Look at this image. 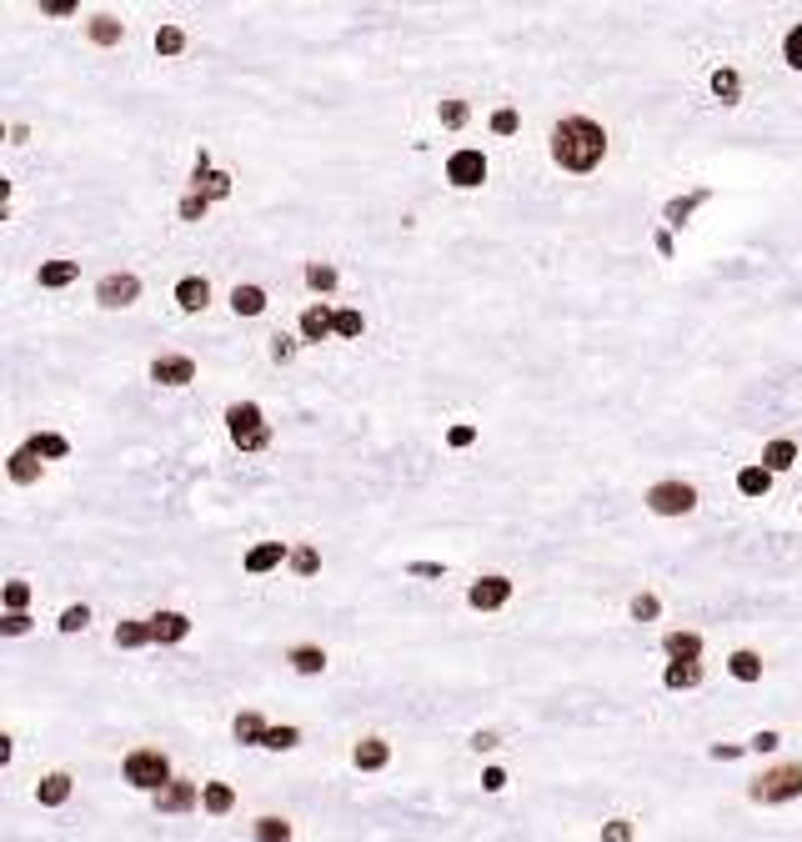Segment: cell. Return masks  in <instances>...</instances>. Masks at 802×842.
<instances>
[{
  "mask_svg": "<svg viewBox=\"0 0 802 842\" xmlns=\"http://www.w3.org/2000/svg\"><path fill=\"white\" fill-rule=\"evenodd\" d=\"M206 206H211V201H206L201 191H191V196L181 201V221H201V216H206Z\"/></svg>",
  "mask_w": 802,
  "mask_h": 842,
  "instance_id": "obj_50",
  "label": "cell"
},
{
  "mask_svg": "<svg viewBox=\"0 0 802 842\" xmlns=\"http://www.w3.org/2000/svg\"><path fill=\"white\" fill-rule=\"evenodd\" d=\"M607 156V131L592 121V116H562L552 126V161L562 171H597Z\"/></svg>",
  "mask_w": 802,
  "mask_h": 842,
  "instance_id": "obj_1",
  "label": "cell"
},
{
  "mask_svg": "<svg viewBox=\"0 0 802 842\" xmlns=\"http://www.w3.org/2000/svg\"><path fill=\"white\" fill-rule=\"evenodd\" d=\"M136 296H141V276H131V271H111V276L96 281V301H101L106 311H121V306H131Z\"/></svg>",
  "mask_w": 802,
  "mask_h": 842,
  "instance_id": "obj_6",
  "label": "cell"
},
{
  "mask_svg": "<svg viewBox=\"0 0 802 842\" xmlns=\"http://www.w3.org/2000/svg\"><path fill=\"white\" fill-rule=\"evenodd\" d=\"M467 602H472L477 612H502V607L512 602V577H477V582L467 587Z\"/></svg>",
  "mask_w": 802,
  "mask_h": 842,
  "instance_id": "obj_9",
  "label": "cell"
},
{
  "mask_svg": "<svg viewBox=\"0 0 802 842\" xmlns=\"http://www.w3.org/2000/svg\"><path fill=\"white\" fill-rule=\"evenodd\" d=\"M111 642H116V647H126V652H136V647L156 642V632H151V622H116Z\"/></svg>",
  "mask_w": 802,
  "mask_h": 842,
  "instance_id": "obj_29",
  "label": "cell"
},
{
  "mask_svg": "<svg viewBox=\"0 0 802 842\" xmlns=\"http://www.w3.org/2000/svg\"><path fill=\"white\" fill-rule=\"evenodd\" d=\"M6 472H11L16 487H31V482H41V457H36L31 447H16L11 462H6Z\"/></svg>",
  "mask_w": 802,
  "mask_h": 842,
  "instance_id": "obj_20",
  "label": "cell"
},
{
  "mask_svg": "<svg viewBox=\"0 0 802 842\" xmlns=\"http://www.w3.org/2000/svg\"><path fill=\"white\" fill-rule=\"evenodd\" d=\"M407 572H412V577H447L442 562H407Z\"/></svg>",
  "mask_w": 802,
  "mask_h": 842,
  "instance_id": "obj_54",
  "label": "cell"
},
{
  "mask_svg": "<svg viewBox=\"0 0 802 842\" xmlns=\"http://www.w3.org/2000/svg\"><path fill=\"white\" fill-rule=\"evenodd\" d=\"M657 612H662V602H657L652 592H637V597H632V622H652Z\"/></svg>",
  "mask_w": 802,
  "mask_h": 842,
  "instance_id": "obj_45",
  "label": "cell"
},
{
  "mask_svg": "<svg viewBox=\"0 0 802 842\" xmlns=\"http://www.w3.org/2000/svg\"><path fill=\"white\" fill-rule=\"evenodd\" d=\"M492 131H497V136H517V131H522V116H517L512 106H502V111H492Z\"/></svg>",
  "mask_w": 802,
  "mask_h": 842,
  "instance_id": "obj_44",
  "label": "cell"
},
{
  "mask_svg": "<svg viewBox=\"0 0 802 842\" xmlns=\"http://www.w3.org/2000/svg\"><path fill=\"white\" fill-rule=\"evenodd\" d=\"M151 381L156 386H191L196 381V361L191 356H156L151 361Z\"/></svg>",
  "mask_w": 802,
  "mask_h": 842,
  "instance_id": "obj_11",
  "label": "cell"
},
{
  "mask_svg": "<svg viewBox=\"0 0 802 842\" xmlns=\"http://www.w3.org/2000/svg\"><path fill=\"white\" fill-rule=\"evenodd\" d=\"M291 572L296 577H316L321 572V552L316 547H291Z\"/></svg>",
  "mask_w": 802,
  "mask_h": 842,
  "instance_id": "obj_39",
  "label": "cell"
},
{
  "mask_svg": "<svg viewBox=\"0 0 802 842\" xmlns=\"http://www.w3.org/2000/svg\"><path fill=\"white\" fill-rule=\"evenodd\" d=\"M31 602V582H6V612H26Z\"/></svg>",
  "mask_w": 802,
  "mask_h": 842,
  "instance_id": "obj_46",
  "label": "cell"
},
{
  "mask_svg": "<svg viewBox=\"0 0 802 842\" xmlns=\"http://www.w3.org/2000/svg\"><path fill=\"white\" fill-rule=\"evenodd\" d=\"M326 336H336V311L326 301H316L301 311V341H326Z\"/></svg>",
  "mask_w": 802,
  "mask_h": 842,
  "instance_id": "obj_14",
  "label": "cell"
},
{
  "mask_svg": "<svg viewBox=\"0 0 802 842\" xmlns=\"http://www.w3.org/2000/svg\"><path fill=\"white\" fill-rule=\"evenodd\" d=\"M707 196H712L707 186H702V191H692V196H672V201L662 206V221H667V226H687V216H692Z\"/></svg>",
  "mask_w": 802,
  "mask_h": 842,
  "instance_id": "obj_25",
  "label": "cell"
},
{
  "mask_svg": "<svg viewBox=\"0 0 802 842\" xmlns=\"http://www.w3.org/2000/svg\"><path fill=\"white\" fill-rule=\"evenodd\" d=\"M71 792H76V777H71V772H46V777L36 782V802H41V807H66Z\"/></svg>",
  "mask_w": 802,
  "mask_h": 842,
  "instance_id": "obj_15",
  "label": "cell"
},
{
  "mask_svg": "<svg viewBox=\"0 0 802 842\" xmlns=\"http://www.w3.org/2000/svg\"><path fill=\"white\" fill-rule=\"evenodd\" d=\"M662 652H667L672 662H697V657H702V637H697V632H667V637H662Z\"/></svg>",
  "mask_w": 802,
  "mask_h": 842,
  "instance_id": "obj_23",
  "label": "cell"
},
{
  "mask_svg": "<svg viewBox=\"0 0 802 842\" xmlns=\"http://www.w3.org/2000/svg\"><path fill=\"white\" fill-rule=\"evenodd\" d=\"M281 562H291V547H286V542H256L241 567H246L251 577H266V572H276Z\"/></svg>",
  "mask_w": 802,
  "mask_h": 842,
  "instance_id": "obj_12",
  "label": "cell"
},
{
  "mask_svg": "<svg viewBox=\"0 0 802 842\" xmlns=\"http://www.w3.org/2000/svg\"><path fill=\"white\" fill-rule=\"evenodd\" d=\"M712 96H717L722 106H737V101H742V76H737L732 66H717V71H712Z\"/></svg>",
  "mask_w": 802,
  "mask_h": 842,
  "instance_id": "obj_26",
  "label": "cell"
},
{
  "mask_svg": "<svg viewBox=\"0 0 802 842\" xmlns=\"http://www.w3.org/2000/svg\"><path fill=\"white\" fill-rule=\"evenodd\" d=\"M191 181H196V191H201L206 201H226V196H231V176L216 171L206 151H196V176H191Z\"/></svg>",
  "mask_w": 802,
  "mask_h": 842,
  "instance_id": "obj_10",
  "label": "cell"
},
{
  "mask_svg": "<svg viewBox=\"0 0 802 842\" xmlns=\"http://www.w3.org/2000/svg\"><path fill=\"white\" fill-rule=\"evenodd\" d=\"M231 311L236 316H261L266 311V291L261 286H236L231 291Z\"/></svg>",
  "mask_w": 802,
  "mask_h": 842,
  "instance_id": "obj_33",
  "label": "cell"
},
{
  "mask_svg": "<svg viewBox=\"0 0 802 842\" xmlns=\"http://www.w3.org/2000/svg\"><path fill=\"white\" fill-rule=\"evenodd\" d=\"M737 492H742V497H752V502H757V497H767V492H772V472H767L762 462H757V467H742V472H737Z\"/></svg>",
  "mask_w": 802,
  "mask_h": 842,
  "instance_id": "obj_28",
  "label": "cell"
},
{
  "mask_svg": "<svg viewBox=\"0 0 802 842\" xmlns=\"http://www.w3.org/2000/svg\"><path fill=\"white\" fill-rule=\"evenodd\" d=\"M747 797H752L757 807L797 802V797H802V762H777L772 772H762V777L747 787Z\"/></svg>",
  "mask_w": 802,
  "mask_h": 842,
  "instance_id": "obj_4",
  "label": "cell"
},
{
  "mask_svg": "<svg viewBox=\"0 0 802 842\" xmlns=\"http://www.w3.org/2000/svg\"><path fill=\"white\" fill-rule=\"evenodd\" d=\"M266 747H271V752H291V747H301V727H291V722H286V727H271V732H266Z\"/></svg>",
  "mask_w": 802,
  "mask_h": 842,
  "instance_id": "obj_41",
  "label": "cell"
},
{
  "mask_svg": "<svg viewBox=\"0 0 802 842\" xmlns=\"http://www.w3.org/2000/svg\"><path fill=\"white\" fill-rule=\"evenodd\" d=\"M762 467H767L772 477H782V472H792V467H797V442H787V437H777V442H767V447H762Z\"/></svg>",
  "mask_w": 802,
  "mask_h": 842,
  "instance_id": "obj_19",
  "label": "cell"
},
{
  "mask_svg": "<svg viewBox=\"0 0 802 842\" xmlns=\"http://www.w3.org/2000/svg\"><path fill=\"white\" fill-rule=\"evenodd\" d=\"M502 787H507V772H502V767H487V772H482V792H502Z\"/></svg>",
  "mask_w": 802,
  "mask_h": 842,
  "instance_id": "obj_55",
  "label": "cell"
},
{
  "mask_svg": "<svg viewBox=\"0 0 802 842\" xmlns=\"http://www.w3.org/2000/svg\"><path fill=\"white\" fill-rule=\"evenodd\" d=\"M26 447H31V452H36L41 462H61V457H71V442H66L61 432H36V437H31Z\"/></svg>",
  "mask_w": 802,
  "mask_h": 842,
  "instance_id": "obj_27",
  "label": "cell"
},
{
  "mask_svg": "<svg viewBox=\"0 0 802 842\" xmlns=\"http://www.w3.org/2000/svg\"><path fill=\"white\" fill-rule=\"evenodd\" d=\"M76 276H81L76 261H46V266H41V286H46V291H61V286H71Z\"/></svg>",
  "mask_w": 802,
  "mask_h": 842,
  "instance_id": "obj_32",
  "label": "cell"
},
{
  "mask_svg": "<svg viewBox=\"0 0 802 842\" xmlns=\"http://www.w3.org/2000/svg\"><path fill=\"white\" fill-rule=\"evenodd\" d=\"M727 672H732L737 682H762V657H757L752 647H737V652L727 657Z\"/></svg>",
  "mask_w": 802,
  "mask_h": 842,
  "instance_id": "obj_30",
  "label": "cell"
},
{
  "mask_svg": "<svg viewBox=\"0 0 802 842\" xmlns=\"http://www.w3.org/2000/svg\"><path fill=\"white\" fill-rule=\"evenodd\" d=\"M0 632H6V637H21V632H31V617H26V612H6Z\"/></svg>",
  "mask_w": 802,
  "mask_h": 842,
  "instance_id": "obj_52",
  "label": "cell"
},
{
  "mask_svg": "<svg viewBox=\"0 0 802 842\" xmlns=\"http://www.w3.org/2000/svg\"><path fill=\"white\" fill-rule=\"evenodd\" d=\"M176 306H181L186 316L206 311V306H211V281H206V276H186V281H176Z\"/></svg>",
  "mask_w": 802,
  "mask_h": 842,
  "instance_id": "obj_16",
  "label": "cell"
},
{
  "mask_svg": "<svg viewBox=\"0 0 802 842\" xmlns=\"http://www.w3.org/2000/svg\"><path fill=\"white\" fill-rule=\"evenodd\" d=\"M782 61H787L792 71H802V26H792V31L782 36Z\"/></svg>",
  "mask_w": 802,
  "mask_h": 842,
  "instance_id": "obj_43",
  "label": "cell"
},
{
  "mask_svg": "<svg viewBox=\"0 0 802 842\" xmlns=\"http://www.w3.org/2000/svg\"><path fill=\"white\" fill-rule=\"evenodd\" d=\"M437 121H442L447 131H462V126L472 121V106H467V101H457V96H447V101L437 106Z\"/></svg>",
  "mask_w": 802,
  "mask_h": 842,
  "instance_id": "obj_34",
  "label": "cell"
},
{
  "mask_svg": "<svg viewBox=\"0 0 802 842\" xmlns=\"http://www.w3.org/2000/svg\"><path fill=\"white\" fill-rule=\"evenodd\" d=\"M56 627H61L66 637H76V632H86V627H91V607H86V602H76V607H66Z\"/></svg>",
  "mask_w": 802,
  "mask_h": 842,
  "instance_id": "obj_40",
  "label": "cell"
},
{
  "mask_svg": "<svg viewBox=\"0 0 802 842\" xmlns=\"http://www.w3.org/2000/svg\"><path fill=\"white\" fill-rule=\"evenodd\" d=\"M201 807H206L211 817H226V812L236 807V787H231V782H201Z\"/></svg>",
  "mask_w": 802,
  "mask_h": 842,
  "instance_id": "obj_24",
  "label": "cell"
},
{
  "mask_svg": "<svg viewBox=\"0 0 802 842\" xmlns=\"http://www.w3.org/2000/svg\"><path fill=\"white\" fill-rule=\"evenodd\" d=\"M151 632H156L161 647L186 642V637H191V617H186V612H156V617H151Z\"/></svg>",
  "mask_w": 802,
  "mask_h": 842,
  "instance_id": "obj_17",
  "label": "cell"
},
{
  "mask_svg": "<svg viewBox=\"0 0 802 842\" xmlns=\"http://www.w3.org/2000/svg\"><path fill=\"white\" fill-rule=\"evenodd\" d=\"M662 687H667V692H692V687H702V662H667Z\"/></svg>",
  "mask_w": 802,
  "mask_h": 842,
  "instance_id": "obj_22",
  "label": "cell"
},
{
  "mask_svg": "<svg viewBox=\"0 0 802 842\" xmlns=\"http://www.w3.org/2000/svg\"><path fill=\"white\" fill-rule=\"evenodd\" d=\"M251 837H256V842H291V837H296V827H291L286 817H276V812H266V817H256V827H251Z\"/></svg>",
  "mask_w": 802,
  "mask_h": 842,
  "instance_id": "obj_31",
  "label": "cell"
},
{
  "mask_svg": "<svg viewBox=\"0 0 802 842\" xmlns=\"http://www.w3.org/2000/svg\"><path fill=\"white\" fill-rule=\"evenodd\" d=\"M447 181H452L457 191L482 186V181H487V156H482V151H452V156H447Z\"/></svg>",
  "mask_w": 802,
  "mask_h": 842,
  "instance_id": "obj_7",
  "label": "cell"
},
{
  "mask_svg": "<svg viewBox=\"0 0 802 842\" xmlns=\"http://www.w3.org/2000/svg\"><path fill=\"white\" fill-rule=\"evenodd\" d=\"M286 662H291L301 677H321V672H326V652H321L316 642H296V647L286 652Z\"/></svg>",
  "mask_w": 802,
  "mask_h": 842,
  "instance_id": "obj_21",
  "label": "cell"
},
{
  "mask_svg": "<svg viewBox=\"0 0 802 842\" xmlns=\"http://www.w3.org/2000/svg\"><path fill=\"white\" fill-rule=\"evenodd\" d=\"M291 356H296V341H291L286 331H276V336H271V361H276V366H286Z\"/></svg>",
  "mask_w": 802,
  "mask_h": 842,
  "instance_id": "obj_48",
  "label": "cell"
},
{
  "mask_svg": "<svg viewBox=\"0 0 802 842\" xmlns=\"http://www.w3.org/2000/svg\"><path fill=\"white\" fill-rule=\"evenodd\" d=\"M186 51V31L181 26H161L156 31V56H181Z\"/></svg>",
  "mask_w": 802,
  "mask_h": 842,
  "instance_id": "obj_37",
  "label": "cell"
},
{
  "mask_svg": "<svg viewBox=\"0 0 802 842\" xmlns=\"http://www.w3.org/2000/svg\"><path fill=\"white\" fill-rule=\"evenodd\" d=\"M391 762V742L386 737H361L356 747H351V767L356 772H381Z\"/></svg>",
  "mask_w": 802,
  "mask_h": 842,
  "instance_id": "obj_13",
  "label": "cell"
},
{
  "mask_svg": "<svg viewBox=\"0 0 802 842\" xmlns=\"http://www.w3.org/2000/svg\"><path fill=\"white\" fill-rule=\"evenodd\" d=\"M226 432H231V442H236L241 452H266V447L276 442L256 401H231V406H226Z\"/></svg>",
  "mask_w": 802,
  "mask_h": 842,
  "instance_id": "obj_3",
  "label": "cell"
},
{
  "mask_svg": "<svg viewBox=\"0 0 802 842\" xmlns=\"http://www.w3.org/2000/svg\"><path fill=\"white\" fill-rule=\"evenodd\" d=\"M151 807H156V812H171V817H176V812H196V807H201V787H196L191 777H176V782H166V787L151 797Z\"/></svg>",
  "mask_w": 802,
  "mask_h": 842,
  "instance_id": "obj_8",
  "label": "cell"
},
{
  "mask_svg": "<svg viewBox=\"0 0 802 842\" xmlns=\"http://www.w3.org/2000/svg\"><path fill=\"white\" fill-rule=\"evenodd\" d=\"M266 717L261 712H236V722H231V737L241 742V747H266Z\"/></svg>",
  "mask_w": 802,
  "mask_h": 842,
  "instance_id": "obj_18",
  "label": "cell"
},
{
  "mask_svg": "<svg viewBox=\"0 0 802 842\" xmlns=\"http://www.w3.org/2000/svg\"><path fill=\"white\" fill-rule=\"evenodd\" d=\"M602 842H637L632 817H612V822H602Z\"/></svg>",
  "mask_w": 802,
  "mask_h": 842,
  "instance_id": "obj_42",
  "label": "cell"
},
{
  "mask_svg": "<svg viewBox=\"0 0 802 842\" xmlns=\"http://www.w3.org/2000/svg\"><path fill=\"white\" fill-rule=\"evenodd\" d=\"M472 442H477V427H467V421H457V427L447 432V447H452V452H462V447H472Z\"/></svg>",
  "mask_w": 802,
  "mask_h": 842,
  "instance_id": "obj_49",
  "label": "cell"
},
{
  "mask_svg": "<svg viewBox=\"0 0 802 842\" xmlns=\"http://www.w3.org/2000/svg\"><path fill=\"white\" fill-rule=\"evenodd\" d=\"M121 777L136 787V792H161L166 782H176V772H171V757L161 752V747H131L126 752V762H121Z\"/></svg>",
  "mask_w": 802,
  "mask_h": 842,
  "instance_id": "obj_2",
  "label": "cell"
},
{
  "mask_svg": "<svg viewBox=\"0 0 802 842\" xmlns=\"http://www.w3.org/2000/svg\"><path fill=\"white\" fill-rule=\"evenodd\" d=\"M361 331H366V316H361L356 306H341V311H336V336H346V341H356Z\"/></svg>",
  "mask_w": 802,
  "mask_h": 842,
  "instance_id": "obj_38",
  "label": "cell"
},
{
  "mask_svg": "<svg viewBox=\"0 0 802 842\" xmlns=\"http://www.w3.org/2000/svg\"><path fill=\"white\" fill-rule=\"evenodd\" d=\"M306 286H311L316 296L336 291V266H326V261H311V266H306Z\"/></svg>",
  "mask_w": 802,
  "mask_h": 842,
  "instance_id": "obj_36",
  "label": "cell"
},
{
  "mask_svg": "<svg viewBox=\"0 0 802 842\" xmlns=\"http://www.w3.org/2000/svg\"><path fill=\"white\" fill-rule=\"evenodd\" d=\"M121 36H126V26H121L116 16H96V21H91V41H96V46H121Z\"/></svg>",
  "mask_w": 802,
  "mask_h": 842,
  "instance_id": "obj_35",
  "label": "cell"
},
{
  "mask_svg": "<svg viewBox=\"0 0 802 842\" xmlns=\"http://www.w3.org/2000/svg\"><path fill=\"white\" fill-rule=\"evenodd\" d=\"M742 752H752V747H747V742H712V747H707L712 762H737Z\"/></svg>",
  "mask_w": 802,
  "mask_h": 842,
  "instance_id": "obj_47",
  "label": "cell"
},
{
  "mask_svg": "<svg viewBox=\"0 0 802 842\" xmlns=\"http://www.w3.org/2000/svg\"><path fill=\"white\" fill-rule=\"evenodd\" d=\"M41 16H76V0H41Z\"/></svg>",
  "mask_w": 802,
  "mask_h": 842,
  "instance_id": "obj_53",
  "label": "cell"
},
{
  "mask_svg": "<svg viewBox=\"0 0 802 842\" xmlns=\"http://www.w3.org/2000/svg\"><path fill=\"white\" fill-rule=\"evenodd\" d=\"M472 747H477V752H492V747H502V737H497V732H472Z\"/></svg>",
  "mask_w": 802,
  "mask_h": 842,
  "instance_id": "obj_56",
  "label": "cell"
},
{
  "mask_svg": "<svg viewBox=\"0 0 802 842\" xmlns=\"http://www.w3.org/2000/svg\"><path fill=\"white\" fill-rule=\"evenodd\" d=\"M747 747H752V752H777V747H782V737H777L772 727H762V732H752V742H747Z\"/></svg>",
  "mask_w": 802,
  "mask_h": 842,
  "instance_id": "obj_51",
  "label": "cell"
},
{
  "mask_svg": "<svg viewBox=\"0 0 802 842\" xmlns=\"http://www.w3.org/2000/svg\"><path fill=\"white\" fill-rule=\"evenodd\" d=\"M647 512H657V517H692V512H697V487H692V482H677V477L652 482V487H647Z\"/></svg>",
  "mask_w": 802,
  "mask_h": 842,
  "instance_id": "obj_5",
  "label": "cell"
}]
</instances>
